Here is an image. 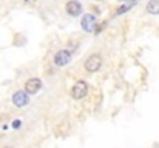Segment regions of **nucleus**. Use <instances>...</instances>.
Returning <instances> with one entry per match:
<instances>
[{
    "mask_svg": "<svg viewBox=\"0 0 159 148\" xmlns=\"http://www.w3.org/2000/svg\"><path fill=\"white\" fill-rule=\"evenodd\" d=\"M101 66H102V57H101L99 54L90 56V57L87 59V62H85V70H87L88 73H94V71H98Z\"/></svg>",
    "mask_w": 159,
    "mask_h": 148,
    "instance_id": "obj_1",
    "label": "nucleus"
},
{
    "mask_svg": "<svg viewBox=\"0 0 159 148\" xmlns=\"http://www.w3.org/2000/svg\"><path fill=\"white\" fill-rule=\"evenodd\" d=\"M82 28H84V31H87V33H93V31H96V28H98V19H96V16H93V14H87V16H84L82 17Z\"/></svg>",
    "mask_w": 159,
    "mask_h": 148,
    "instance_id": "obj_2",
    "label": "nucleus"
},
{
    "mask_svg": "<svg viewBox=\"0 0 159 148\" xmlns=\"http://www.w3.org/2000/svg\"><path fill=\"white\" fill-rule=\"evenodd\" d=\"M87 93H88V85H87L85 82H77V83L73 87V90H71V96L76 99V100L84 99L87 96Z\"/></svg>",
    "mask_w": 159,
    "mask_h": 148,
    "instance_id": "obj_3",
    "label": "nucleus"
},
{
    "mask_svg": "<svg viewBox=\"0 0 159 148\" xmlns=\"http://www.w3.org/2000/svg\"><path fill=\"white\" fill-rule=\"evenodd\" d=\"M12 103L16 105V106H25V105H28L30 103V94L26 93V91H16L14 94H12Z\"/></svg>",
    "mask_w": 159,
    "mask_h": 148,
    "instance_id": "obj_4",
    "label": "nucleus"
},
{
    "mask_svg": "<svg viewBox=\"0 0 159 148\" xmlns=\"http://www.w3.org/2000/svg\"><path fill=\"white\" fill-rule=\"evenodd\" d=\"M70 60H71V52L66 51V49H62L54 56V63L57 66H65V65L70 63Z\"/></svg>",
    "mask_w": 159,
    "mask_h": 148,
    "instance_id": "obj_5",
    "label": "nucleus"
},
{
    "mask_svg": "<svg viewBox=\"0 0 159 148\" xmlns=\"http://www.w3.org/2000/svg\"><path fill=\"white\" fill-rule=\"evenodd\" d=\"M40 88H42V80L37 79V77L28 79L26 83H25V91H26L28 94H36Z\"/></svg>",
    "mask_w": 159,
    "mask_h": 148,
    "instance_id": "obj_6",
    "label": "nucleus"
},
{
    "mask_svg": "<svg viewBox=\"0 0 159 148\" xmlns=\"http://www.w3.org/2000/svg\"><path fill=\"white\" fill-rule=\"evenodd\" d=\"M66 12L70 16H73V17H77L82 12V5L79 2H76V0H71V2L66 3Z\"/></svg>",
    "mask_w": 159,
    "mask_h": 148,
    "instance_id": "obj_7",
    "label": "nucleus"
},
{
    "mask_svg": "<svg viewBox=\"0 0 159 148\" xmlns=\"http://www.w3.org/2000/svg\"><path fill=\"white\" fill-rule=\"evenodd\" d=\"M147 12L148 14H153V16H158L159 14V0H150L148 5H147Z\"/></svg>",
    "mask_w": 159,
    "mask_h": 148,
    "instance_id": "obj_8",
    "label": "nucleus"
},
{
    "mask_svg": "<svg viewBox=\"0 0 159 148\" xmlns=\"http://www.w3.org/2000/svg\"><path fill=\"white\" fill-rule=\"evenodd\" d=\"M12 127H14V128H19V127H20V120H14Z\"/></svg>",
    "mask_w": 159,
    "mask_h": 148,
    "instance_id": "obj_9",
    "label": "nucleus"
}]
</instances>
